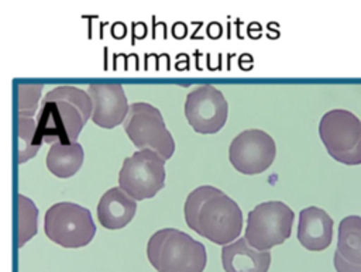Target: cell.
<instances>
[{
	"instance_id": "cell-1",
	"label": "cell",
	"mask_w": 361,
	"mask_h": 272,
	"mask_svg": "<svg viewBox=\"0 0 361 272\" xmlns=\"http://www.w3.org/2000/svg\"><path fill=\"white\" fill-rule=\"evenodd\" d=\"M93 101L89 93L75 86H58L42 99L37 118L39 144H73L92 117Z\"/></svg>"
},
{
	"instance_id": "cell-2",
	"label": "cell",
	"mask_w": 361,
	"mask_h": 272,
	"mask_svg": "<svg viewBox=\"0 0 361 272\" xmlns=\"http://www.w3.org/2000/svg\"><path fill=\"white\" fill-rule=\"evenodd\" d=\"M186 224L219 245L238 240L243 228L240 206L220 189L204 185L192 190L185 202Z\"/></svg>"
},
{
	"instance_id": "cell-3",
	"label": "cell",
	"mask_w": 361,
	"mask_h": 272,
	"mask_svg": "<svg viewBox=\"0 0 361 272\" xmlns=\"http://www.w3.org/2000/svg\"><path fill=\"white\" fill-rule=\"evenodd\" d=\"M147 256L158 272H203L206 248L189 234L176 228H162L151 235Z\"/></svg>"
},
{
	"instance_id": "cell-4",
	"label": "cell",
	"mask_w": 361,
	"mask_h": 272,
	"mask_svg": "<svg viewBox=\"0 0 361 272\" xmlns=\"http://www.w3.org/2000/svg\"><path fill=\"white\" fill-rule=\"evenodd\" d=\"M45 235L65 248L87 245L94 234L96 225L90 210L71 202L52 204L44 217Z\"/></svg>"
},
{
	"instance_id": "cell-5",
	"label": "cell",
	"mask_w": 361,
	"mask_h": 272,
	"mask_svg": "<svg viewBox=\"0 0 361 272\" xmlns=\"http://www.w3.org/2000/svg\"><path fill=\"white\" fill-rule=\"evenodd\" d=\"M319 135L331 158L345 165L361 163V120L351 111H327L319 124Z\"/></svg>"
},
{
	"instance_id": "cell-6",
	"label": "cell",
	"mask_w": 361,
	"mask_h": 272,
	"mask_svg": "<svg viewBox=\"0 0 361 272\" xmlns=\"http://www.w3.org/2000/svg\"><path fill=\"white\" fill-rule=\"evenodd\" d=\"M124 131L138 149H151L165 161L173 155V137L166 128L161 111L149 103L130 104Z\"/></svg>"
},
{
	"instance_id": "cell-7",
	"label": "cell",
	"mask_w": 361,
	"mask_h": 272,
	"mask_svg": "<svg viewBox=\"0 0 361 272\" xmlns=\"http://www.w3.org/2000/svg\"><path fill=\"white\" fill-rule=\"evenodd\" d=\"M293 217L290 207L282 202L259 203L248 211L244 238L252 248L268 251L290 237Z\"/></svg>"
},
{
	"instance_id": "cell-8",
	"label": "cell",
	"mask_w": 361,
	"mask_h": 272,
	"mask_svg": "<svg viewBox=\"0 0 361 272\" xmlns=\"http://www.w3.org/2000/svg\"><path fill=\"white\" fill-rule=\"evenodd\" d=\"M165 185V159L151 149H138L126 158L118 186L135 202L154 197Z\"/></svg>"
},
{
	"instance_id": "cell-9",
	"label": "cell",
	"mask_w": 361,
	"mask_h": 272,
	"mask_svg": "<svg viewBox=\"0 0 361 272\" xmlns=\"http://www.w3.org/2000/svg\"><path fill=\"white\" fill-rule=\"evenodd\" d=\"M275 155L274 138L258 128L240 132L228 148L231 165L244 175H257L267 171L272 165Z\"/></svg>"
},
{
	"instance_id": "cell-10",
	"label": "cell",
	"mask_w": 361,
	"mask_h": 272,
	"mask_svg": "<svg viewBox=\"0 0 361 272\" xmlns=\"http://www.w3.org/2000/svg\"><path fill=\"white\" fill-rule=\"evenodd\" d=\"M228 114L224 94L212 85H203L190 90L185 101V116L190 127L199 134L220 131Z\"/></svg>"
},
{
	"instance_id": "cell-11",
	"label": "cell",
	"mask_w": 361,
	"mask_h": 272,
	"mask_svg": "<svg viewBox=\"0 0 361 272\" xmlns=\"http://www.w3.org/2000/svg\"><path fill=\"white\" fill-rule=\"evenodd\" d=\"M87 93L93 101L92 121L102 128H113L124 123L130 106L120 83H90Z\"/></svg>"
},
{
	"instance_id": "cell-12",
	"label": "cell",
	"mask_w": 361,
	"mask_h": 272,
	"mask_svg": "<svg viewBox=\"0 0 361 272\" xmlns=\"http://www.w3.org/2000/svg\"><path fill=\"white\" fill-rule=\"evenodd\" d=\"M334 266L337 272H361V217L348 216L340 221Z\"/></svg>"
},
{
	"instance_id": "cell-13",
	"label": "cell",
	"mask_w": 361,
	"mask_h": 272,
	"mask_svg": "<svg viewBox=\"0 0 361 272\" xmlns=\"http://www.w3.org/2000/svg\"><path fill=\"white\" fill-rule=\"evenodd\" d=\"M333 238V220L322 209L310 206L299 213L298 240L309 251L326 249Z\"/></svg>"
},
{
	"instance_id": "cell-14",
	"label": "cell",
	"mask_w": 361,
	"mask_h": 272,
	"mask_svg": "<svg viewBox=\"0 0 361 272\" xmlns=\"http://www.w3.org/2000/svg\"><path fill=\"white\" fill-rule=\"evenodd\" d=\"M221 262L226 272H268L271 254L252 248L245 238H238L221 248Z\"/></svg>"
},
{
	"instance_id": "cell-15",
	"label": "cell",
	"mask_w": 361,
	"mask_h": 272,
	"mask_svg": "<svg viewBox=\"0 0 361 272\" xmlns=\"http://www.w3.org/2000/svg\"><path fill=\"white\" fill-rule=\"evenodd\" d=\"M137 211V202L131 199L120 186L109 189L97 203L99 223L107 230L126 227Z\"/></svg>"
},
{
	"instance_id": "cell-16",
	"label": "cell",
	"mask_w": 361,
	"mask_h": 272,
	"mask_svg": "<svg viewBox=\"0 0 361 272\" xmlns=\"http://www.w3.org/2000/svg\"><path fill=\"white\" fill-rule=\"evenodd\" d=\"M83 148L79 142L54 144L47 155L48 171L58 178L73 176L83 163Z\"/></svg>"
},
{
	"instance_id": "cell-17",
	"label": "cell",
	"mask_w": 361,
	"mask_h": 272,
	"mask_svg": "<svg viewBox=\"0 0 361 272\" xmlns=\"http://www.w3.org/2000/svg\"><path fill=\"white\" fill-rule=\"evenodd\" d=\"M17 137V162L24 163L32 158L41 144L37 141V123L28 117H18L16 123Z\"/></svg>"
},
{
	"instance_id": "cell-18",
	"label": "cell",
	"mask_w": 361,
	"mask_h": 272,
	"mask_svg": "<svg viewBox=\"0 0 361 272\" xmlns=\"http://www.w3.org/2000/svg\"><path fill=\"white\" fill-rule=\"evenodd\" d=\"M17 245L23 247L32 235L37 234L38 209L24 194L17 196Z\"/></svg>"
},
{
	"instance_id": "cell-19",
	"label": "cell",
	"mask_w": 361,
	"mask_h": 272,
	"mask_svg": "<svg viewBox=\"0 0 361 272\" xmlns=\"http://www.w3.org/2000/svg\"><path fill=\"white\" fill-rule=\"evenodd\" d=\"M41 90H42V85H28V83L18 85V93H17L18 117L32 118L38 106Z\"/></svg>"
}]
</instances>
